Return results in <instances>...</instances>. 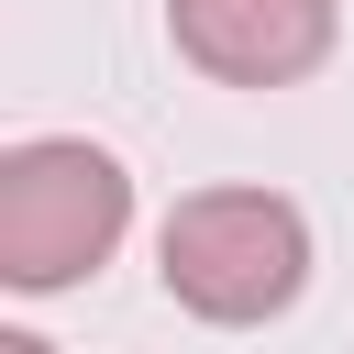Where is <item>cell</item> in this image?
I'll return each instance as SVG.
<instances>
[{
    "mask_svg": "<svg viewBox=\"0 0 354 354\" xmlns=\"http://www.w3.org/2000/svg\"><path fill=\"white\" fill-rule=\"evenodd\" d=\"M133 232V177L111 144L88 133H22L0 155V288L11 299H55L77 277H100Z\"/></svg>",
    "mask_w": 354,
    "mask_h": 354,
    "instance_id": "obj_1",
    "label": "cell"
},
{
    "mask_svg": "<svg viewBox=\"0 0 354 354\" xmlns=\"http://www.w3.org/2000/svg\"><path fill=\"white\" fill-rule=\"evenodd\" d=\"M155 277L188 321H221V332H254L277 310H299L310 288V221L299 199L277 188H188L155 232Z\"/></svg>",
    "mask_w": 354,
    "mask_h": 354,
    "instance_id": "obj_2",
    "label": "cell"
},
{
    "mask_svg": "<svg viewBox=\"0 0 354 354\" xmlns=\"http://www.w3.org/2000/svg\"><path fill=\"white\" fill-rule=\"evenodd\" d=\"M332 0H166V44L221 88H299L332 55Z\"/></svg>",
    "mask_w": 354,
    "mask_h": 354,
    "instance_id": "obj_3",
    "label": "cell"
}]
</instances>
